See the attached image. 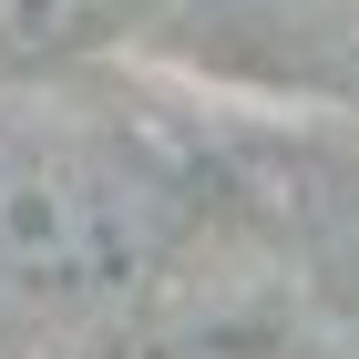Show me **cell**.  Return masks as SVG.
I'll list each match as a JSON object with an SVG mask.
<instances>
[{"mask_svg":"<svg viewBox=\"0 0 359 359\" xmlns=\"http://www.w3.org/2000/svg\"><path fill=\"white\" fill-rule=\"evenodd\" d=\"M0 257L41 287H103L144 257V195L103 165H21L0 185Z\"/></svg>","mask_w":359,"mask_h":359,"instance_id":"6da1fadb","label":"cell"},{"mask_svg":"<svg viewBox=\"0 0 359 359\" xmlns=\"http://www.w3.org/2000/svg\"><path fill=\"white\" fill-rule=\"evenodd\" d=\"M83 21V0H0V52H31V41H62Z\"/></svg>","mask_w":359,"mask_h":359,"instance_id":"7a4b0ae2","label":"cell"},{"mask_svg":"<svg viewBox=\"0 0 359 359\" xmlns=\"http://www.w3.org/2000/svg\"><path fill=\"white\" fill-rule=\"evenodd\" d=\"M267 11H339V0H267Z\"/></svg>","mask_w":359,"mask_h":359,"instance_id":"3957f363","label":"cell"}]
</instances>
